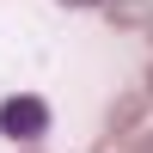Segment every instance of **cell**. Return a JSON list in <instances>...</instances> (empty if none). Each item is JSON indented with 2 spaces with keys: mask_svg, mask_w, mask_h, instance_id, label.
<instances>
[{
  "mask_svg": "<svg viewBox=\"0 0 153 153\" xmlns=\"http://www.w3.org/2000/svg\"><path fill=\"white\" fill-rule=\"evenodd\" d=\"M0 135L6 141H43L49 135V104L43 98H6L0 104Z\"/></svg>",
  "mask_w": 153,
  "mask_h": 153,
  "instance_id": "6da1fadb",
  "label": "cell"
}]
</instances>
